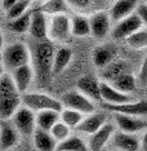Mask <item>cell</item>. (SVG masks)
I'll list each match as a JSON object with an SVG mask.
<instances>
[{
	"mask_svg": "<svg viewBox=\"0 0 147 151\" xmlns=\"http://www.w3.org/2000/svg\"><path fill=\"white\" fill-rule=\"evenodd\" d=\"M54 54H56V49H54L53 43H50L49 40L37 42L35 48H34L31 60L34 58V61H35L36 74L42 79L49 76L52 74Z\"/></svg>",
	"mask_w": 147,
	"mask_h": 151,
	"instance_id": "1",
	"label": "cell"
},
{
	"mask_svg": "<svg viewBox=\"0 0 147 151\" xmlns=\"http://www.w3.org/2000/svg\"><path fill=\"white\" fill-rule=\"evenodd\" d=\"M1 62L6 70L13 71L21 66L31 63V52L25 43H12L5 47L1 56Z\"/></svg>",
	"mask_w": 147,
	"mask_h": 151,
	"instance_id": "2",
	"label": "cell"
},
{
	"mask_svg": "<svg viewBox=\"0 0 147 151\" xmlns=\"http://www.w3.org/2000/svg\"><path fill=\"white\" fill-rule=\"evenodd\" d=\"M22 106L30 109L34 112H42L53 110V111L61 112L63 110V106L60 99L52 97L49 94L40 93V92H27L22 94Z\"/></svg>",
	"mask_w": 147,
	"mask_h": 151,
	"instance_id": "3",
	"label": "cell"
},
{
	"mask_svg": "<svg viewBox=\"0 0 147 151\" xmlns=\"http://www.w3.org/2000/svg\"><path fill=\"white\" fill-rule=\"evenodd\" d=\"M72 36L70 14H60L49 17L48 40L50 43H67Z\"/></svg>",
	"mask_w": 147,
	"mask_h": 151,
	"instance_id": "4",
	"label": "cell"
},
{
	"mask_svg": "<svg viewBox=\"0 0 147 151\" xmlns=\"http://www.w3.org/2000/svg\"><path fill=\"white\" fill-rule=\"evenodd\" d=\"M61 104L65 109H71L75 111H79L84 115H90L95 112L94 101H92L89 97L83 94L80 91H68L62 94Z\"/></svg>",
	"mask_w": 147,
	"mask_h": 151,
	"instance_id": "5",
	"label": "cell"
},
{
	"mask_svg": "<svg viewBox=\"0 0 147 151\" xmlns=\"http://www.w3.org/2000/svg\"><path fill=\"white\" fill-rule=\"evenodd\" d=\"M11 120H12V124L14 125V128L22 136L31 137L37 129L35 112L31 111L30 109L25 107V106H21L17 110V112Z\"/></svg>",
	"mask_w": 147,
	"mask_h": 151,
	"instance_id": "6",
	"label": "cell"
},
{
	"mask_svg": "<svg viewBox=\"0 0 147 151\" xmlns=\"http://www.w3.org/2000/svg\"><path fill=\"white\" fill-rule=\"evenodd\" d=\"M90 22V35L97 40H103L108 35H111L112 30V21L108 11H98L89 14Z\"/></svg>",
	"mask_w": 147,
	"mask_h": 151,
	"instance_id": "7",
	"label": "cell"
},
{
	"mask_svg": "<svg viewBox=\"0 0 147 151\" xmlns=\"http://www.w3.org/2000/svg\"><path fill=\"white\" fill-rule=\"evenodd\" d=\"M143 27V23L137 13H133L132 16L126 17L121 21L114 23L111 30V36L115 40H126L129 36H132L136 31Z\"/></svg>",
	"mask_w": 147,
	"mask_h": 151,
	"instance_id": "8",
	"label": "cell"
},
{
	"mask_svg": "<svg viewBox=\"0 0 147 151\" xmlns=\"http://www.w3.org/2000/svg\"><path fill=\"white\" fill-rule=\"evenodd\" d=\"M102 107L112 114H123L129 116H137V118L147 116V99H138V101L128 102V104L123 105L102 104Z\"/></svg>",
	"mask_w": 147,
	"mask_h": 151,
	"instance_id": "9",
	"label": "cell"
},
{
	"mask_svg": "<svg viewBox=\"0 0 147 151\" xmlns=\"http://www.w3.org/2000/svg\"><path fill=\"white\" fill-rule=\"evenodd\" d=\"M114 120L119 130L131 133V134H136L138 132H145L147 129V120L142 118H137V116L114 114Z\"/></svg>",
	"mask_w": 147,
	"mask_h": 151,
	"instance_id": "10",
	"label": "cell"
},
{
	"mask_svg": "<svg viewBox=\"0 0 147 151\" xmlns=\"http://www.w3.org/2000/svg\"><path fill=\"white\" fill-rule=\"evenodd\" d=\"M48 25H49V17L36 9H31V23L29 34L34 39H36L37 42L48 40Z\"/></svg>",
	"mask_w": 147,
	"mask_h": 151,
	"instance_id": "11",
	"label": "cell"
},
{
	"mask_svg": "<svg viewBox=\"0 0 147 151\" xmlns=\"http://www.w3.org/2000/svg\"><path fill=\"white\" fill-rule=\"evenodd\" d=\"M134 97L132 94H126L118 91L115 87H112L110 83L101 80V102L107 105H123L133 102Z\"/></svg>",
	"mask_w": 147,
	"mask_h": 151,
	"instance_id": "12",
	"label": "cell"
},
{
	"mask_svg": "<svg viewBox=\"0 0 147 151\" xmlns=\"http://www.w3.org/2000/svg\"><path fill=\"white\" fill-rule=\"evenodd\" d=\"M139 3V0H115L108 9L112 23H116L136 13Z\"/></svg>",
	"mask_w": 147,
	"mask_h": 151,
	"instance_id": "13",
	"label": "cell"
},
{
	"mask_svg": "<svg viewBox=\"0 0 147 151\" xmlns=\"http://www.w3.org/2000/svg\"><path fill=\"white\" fill-rule=\"evenodd\" d=\"M116 132V125L111 123H106L102 128L89 137L88 147L89 151H102L103 147L112 139Z\"/></svg>",
	"mask_w": 147,
	"mask_h": 151,
	"instance_id": "14",
	"label": "cell"
},
{
	"mask_svg": "<svg viewBox=\"0 0 147 151\" xmlns=\"http://www.w3.org/2000/svg\"><path fill=\"white\" fill-rule=\"evenodd\" d=\"M35 68L31 63L30 65H25V66H21L16 70L11 71L12 78L16 83V87L18 89L19 94H25L29 91L30 85H31L34 76H35Z\"/></svg>",
	"mask_w": 147,
	"mask_h": 151,
	"instance_id": "15",
	"label": "cell"
},
{
	"mask_svg": "<svg viewBox=\"0 0 147 151\" xmlns=\"http://www.w3.org/2000/svg\"><path fill=\"white\" fill-rule=\"evenodd\" d=\"M107 123V114L103 112H93L90 115H85L83 122L76 127V130L79 133H84V134L92 136L95 132H98L102 127Z\"/></svg>",
	"mask_w": 147,
	"mask_h": 151,
	"instance_id": "16",
	"label": "cell"
},
{
	"mask_svg": "<svg viewBox=\"0 0 147 151\" xmlns=\"http://www.w3.org/2000/svg\"><path fill=\"white\" fill-rule=\"evenodd\" d=\"M76 88L83 94L89 97L92 101H101V81L95 76L84 75V76L79 78L76 83Z\"/></svg>",
	"mask_w": 147,
	"mask_h": 151,
	"instance_id": "17",
	"label": "cell"
},
{
	"mask_svg": "<svg viewBox=\"0 0 147 151\" xmlns=\"http://www.w3.org/2000/svg\"><path fill=\"white\" fill-rule=\"evenodd\" d=\"M112 146L120 151H138L141 149V141L136 134L116 130L111 139Z\"/></svg>",
	"mask_w": 147,
	"mask_h": 151,
	"instance_id": "18",
	"label": "cell"
},
{
	"mask_svg": "<svg viewBox=\"0 0 147 151\" xmlns=\"http://www.w3.org/2000/svg\"><path fill=\"white\" fill-rule=\"evenodd\" d=\"M35 9L44 13L47 17L70 14L71 12V6L67 3V0H43L37 4Z\"/></svg>",
	"mask_w": 147,
	"mask_h": 151,
	"instance_id": "19",
	"label": "cell"
},
{
	"mask_svg": "<svg viewBox=\"0 0 147 151\" xmlns=\"http://www.w3.org/2000/svg\"><path fill=\"white\" fill-rule=\"evenodd\" d=\"M19 139V133L12 123L3 122L0 125V151L13 149Z\"/></svg>",
	"mask_w": 147,
	"mask_h": 151,
	"instance_id": "20",
	"label": "cell"
},
{
	"mask_svg": "<svg viewBox=\"0 0 147 151\" xmlns=\"http://www.w3.org/2000/svg\"><path fill=\"white\" fill-rule=\"evenodd\" d=\"M22 106V94L17 93L0 98V119L6 122L12 119L17 110Z\"/></svg>",
	"mask_w": 147,
	"mask_h": 151,
	"instance_id": "21",
	"label": "cell"
},
{
	"mask_svg": "<svg viewBox=\"0 0 147 151\" xmlns=\"http://www.w3.org/2000/svg\"><path fill=\"white\" fill-rule=\"evenodd\" d=\"M126 73H131L129 71V65L123 60H114L108 66L102 68L101 79L102 81H106V83H112L118 78H120L123 74Z\"/></svg>",
	"mask_w": 147,
	"mask_h": 151,
	"instance_id": "22",
	"label": "cell"
},
{
	"mask_svg": "<svg viewBox=\"0 0 147 151\" xmlns=\"http://www.w3.org/2000/svg\"><path fill=\"white\" fill-rule=\"evenodd\" d=\"M92 60H93L94 66L102 70L115 60V49L107 44L97 45L92 53Z\"/></svg>",
	"mask_w": 147,
	"mask_h": 151,
	"instance_id": "23",
	"label": "cell"
},
{
	"mask_svg": "<svg viewBox=\"0 0 147 151\" xmlns=\"http://www.w3.org/2000/svg\"><path fill=\"white\" fill-rule=\"evenodd\" d=\"M71 18V32L72 36L85 37L90 35V22L89 17L80 13H72L70 14Z\"/></svg>",
	"mask_w": 147,
	"mask_h": 151,
	"instance_id": "24",
	"label": "cell"
},
{
	"mask_svg": "<svg viewBox=\"0 0 147 151\" xmlns=\"http://www.w3.org/2000/svg\"><path fill=\"white\" fill-rule=\"evenodd\" d=\"M72 61V50L67 47H61L56 50L53 60V67H52V75H60L62 74L66 67Z\"/></svg>",
	"mask_w": 147,
	"mask_h": 151,
	"instance_id": "25",
	"label": "cell"
},
{
	"mask_svg": "<svg viewBox=\"0 0 147 151\" xmlns=\"http://www.w3.org/2000/svg\"><path fill=\"white\" fill-rule=\"evenodd\" d=\"M34 145L37 151H56L58 142L53 138V136L47 130H42L37 128L32 136Z\"/></svg>",
	"mask_w": 147,
	"mask_h": 151,
	"instance_id": "26",
	"label": "cell"
},
{
	"mask_svg": "<svg viewBox=\"0 0 147 151\" xmlns=\"http://www.w3.org/2000/svg\"><path fill=\"white\" fill-rule=\"evenodd\" d=\"M105 0H67V3L70 4L71 9L77 11L76 13L84 14V13H93L98 11H103L102 4H103Z\"/></svg>",
	"mask_w": 147,
	"mask_h": 151,
	"instance_id": "27",
	"label": "cell"
},
{
	"mask_svg": "<svg viewBox=\"0 0 147 151\" xmlns=\"http://www.w3.org/2000/svg\"><path fill=\"white\" fill-rule=\"evenodd\" d=\"M110 84L112 87H115L118 91L123 92V93L132 94L137 89L138 81H137V78L132 73H126V74H123L120 78H118Z\"/></svg>",
	"mask_w": 147,
	"mask_h": 151,
	"instance_id": "28",
	"label": "cell"
},
{
	"mask_svg": "<svg viewBox=\"0 0 147 151\" xmlns=\"http://www.w3.org/2000/svg\"><path fill=\"white\" fill-rule=\"evenodd\" d=\"M57 122H60V112L48 110V111H42L36 114V127L42 130L50 132L53 125Z\"/></svg>",
	"mask_w": 147,
	"mask_h": 151,
	"instance_id": "29",
	"label": "cell"
},
{
	"mask_svg": "<svg viewBox=\"0 0 147 151\" xmlns=\"http://www.w3.org/2000/svg\"><path fill=\"white\" fill-rule=\"evenodd\" d=\"M30 23H31V11L26 14H23L22 17H18L16 19L8 21L6 27H8L9 31L14 32V34H26L30 30Z\"/></svg>",
	"mask_w": 147,
	"mask_h": 151,
	"instance_id": "30",
	"label": "cell"
},
{
	"mask_svg": "<svg viewBox=\"0 0 147 151\" xmlns=\"http://www.w3.org/2000/svg\"><path fill=\"white\" fill-rule=\"evenodd\" d=\"M56 151H89V147L80 137L71 136L63 142L58 143Z\"/></svg>",
	"mask_w": 147,
	"mask_h": 151,
	"instance_id": "31",
	"label": "cell"
},
{
	"mask_svg": "<svg viewBox=\"0 0 147 151\" xmlns=\"http://www.w3.org/2000/svg\"><path fill=\"white\" fill-rule=\"evenodd\" d=\"M84 114H81L79 111H75L71 109H65L60 112V120L62 123H65L67 127H70L71 129H76V127L83 122Z\"/></svg>",
	"mask_w": 147,
	"mask_h": 151,
	"instance_id": "32",
	"label": "cell"
},
{
	"mask_svg": "<svg viewBox=\"0 0 147 151\" xmlns=\"http://www.w3.org/2000/svg\"><path fill=\"white\" fill-rule=\"evenodd\" d=\"M125 43L131 49H134V50L146 49L147 48V29L146 27L139 29L132 36H129L125 40Z\"/></svg>",
	"mask_w": 147,
	"mask_h": 151,
	"instance_id": "33",
	"label": "cell"
},
{
	"mask_svg": "<svg viewBox=\"0 0 147 151\" xmlns=\"http://www.w3.org/2000/svg\"><path fill=\"white\" fill-rule=\"evenodd\" d=\"M34 0H18L14 5L6 12V18L8 21H12V19H16L18 17H22L23 14L29 13L31 11Z\"/></svg>",
	"mask_w": 147,
	"mask_h": 151,
	"instance_id": "34",
	"label": "cell"
},
{
	"mask_svg": "<svg viewBox=\"0 0 147 151\" xmlns=\"http://www.w3.org/2000/svg\"><path fill=\"white\" fill-rule=\"evenodd\" d=\"M17 93H19V92L16 87V83L12 78V74L6 71V73L0 78V98L13 96Z\"/></svg>",
	"mask_w": 147,
	"mask_h": 151,
	"instance_id": "35",
	"label": "cell"
},
{
	"mask_svg": "<svg viewBox=\"0 0 147 151\" xmlns=\"http://www.w3.org/2000/svg\"><path fill=\"white\" fill-rule=\"evenodd\" d=\"M49 133L53 136V138L56 139L58 143H61V142H63L65 139H67L68 137H71V128L60 120V122H57L56 124L53 125V128L50 129Z\"/></svg>",
	"mask_w": 147,
	"mask_h": 151,
	"instance_id": "36",
	"label": "cell"
},
{
	"mask_svg": "<svg viewBox=\"0 0 147 151\" xmlns=\"http://www.w3.org/2000/svg\"><path fill=\"white\" fill-rule=\"evenodd\" d=\"M137 81H138V84L143 85V87H147V54L143 58L141 67H139L138 75H137Z\"/></svg>",
	"mask_w": 147,
	"mask_h": 151,
	"instance_id": "37",
	"label": "cell"
},
{
	"mask_svg": "<svg viewBox=\"0 0 147 151\" xmlns=\"http://www.w3.org/2000/svg\"><path fill=\"white\" fill-rule=\"evenodd\" d=\"M136 13L138 14V17L141 18V21L143 23V27H146L147 29V3L145 1H141L138 5V8H137Z\"/></svg>",
	"mask_w": 147,
	"mask_h": 151,
	"instance_id": "38",
	"label": "cell"
},
{
	"mask_svg": "<svg viewBox=\"0 0 147 151\" xmlns=\"http://www.w3.org/2000/svg\"><path fill=\"white\" fill-rule=\"evenodd\" d=\"M17 1H18V0H1V8L4 9L5 12H8Z\"/></svg>",
	"mask_w": 147,
	"mask_h": 151,
	"instance_id": "39",
	"label": "cell"
},
{
	"mask_svg": "<svg viewBox=\"0 0 147 151\" xmlns=\"http://www.w3.org/2000/svg\"><path fill=\"white\" fill-rule=\"evenodd\" d=\"M141 150L142 151H147V129L143 132L142 138H141Z\"/></svg>",
	"mask_w": 147,
	"mask_h": 151,
	"instance_id": "40",
	"label": "cell"
},
{
	"mask_svg": "<svg viewBox=\"0 0 147 151\" xmlns=\"http://www.w3.org/2000/svg\"><path fill=\"white\" fill-rule=\"evenodd\" d=\"M5 44H4V35H3L1 30H0V60H1V56H3V52L5 49Z\"/></svg>",
	"mask_w": 147,
	"mask_h": 151,
	"instance_id": "41",
	"label": "cell"
},
{
	"mask_svg": "<svg viewBox=\"0 0 147 151\" xmlns=\"http://www.w3.org/2000/svg\"><path fill=\"white\" fill-rule=\"evenodd\" d=\"M6 73V68H5V66L3 65V62H1V60H0V78L3 76Z\"/></svg>",
	"mask_w": 147,
	"mask_h": 151,
	"instance_id": "42",
	"label": "cell"
},
{
	"mask_svg": "<svg viewBox=\"0 0 147 151\" xmlns=\"http://www.w3.org/2000/svg\"><path fill=\"white\" fill-rule=\"evenodd\" d=\"M142 1H145V3H147V0H142Z\"/></svg>",
	"mask_w": 147,
	"mask_h": 151,
	"instance_id": "43",
	"label": "cell"
}]
</instances>
